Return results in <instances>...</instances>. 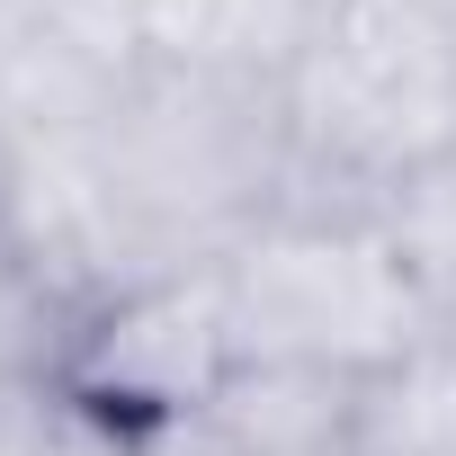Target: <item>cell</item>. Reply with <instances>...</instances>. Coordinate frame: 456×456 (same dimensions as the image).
Masks as SVG:
<instances>
[{
	"mask_svg": "<svg viewBox=\"0 0 456 456\" xmlns=\"http://www.w3.org/2000/svg\"><path fill=\"white\" fill-rule=\"evenodd\" d=\"M287 206L322 224H385V197L456 143V10L340 0L287 72Z\"/></svg>",
	"mask_w": 456,
	"mask_h": 456,
	"instance_id": "2",
	"label": "cell"
},
{
	"mask_svg": "<svg viewBox=\"0 0 456 456\" xmlns=\"http://www.w3.org/2000/svg\"><path fill=\"white\" fill-rule=\"evenodd\" d=\"M349 411H358V376L233 367L215 385V403L197 411V429H215L233 456H349Z\"/></svg>",
	"mask_w": 456,
	"mask_h": 456,
	"instance_id": "8",
	"label": "cell"
},
{
	"mask_svg": "<svg viewBox=\"0 0 456 456\" xmlns=\"http://www.w3.org/2000/svg\"><path fill=\"white\" fill-rule=\"evenodd\" d=\"M134 63L81 45L72 28H54L37 0H0V152L10 143H45V134H81L117 108Z\"/></svg>",
	"mask_w": 456,
	"mask_h": 456,
	"instance_id": "6",
	"label": "cell"
},
{
	"mask_svg": "<svg viewBox=\"0 0 456 456\" xmlns=\"http://www.w3.org/2000/svg\"><path fill=\"white\" fill-rule=\"evenodd\" d=\"M108 179L143 278L224 269L287 206V81H224L179 63H134L108 126Z\"/></svg>",
	"mask_w": 456,
	"mask_h": 456,
	"instance_id": "1",
	"label": "cell"
},
{
	"mask_svg": "<svg viewBox=\"0 0 456 456\" xmlns=\"http://www.w3.org/2000/svg\"><path fill=\"white\" fill-rule=\"evenodd\" d=\"M233 367L242 358H233V322H224V278L170 269V278H134L81 314L54 394H72L99 420L161 438V429L197 420Z\"/></svg>",
	"mask_w": 456,
	"mask_h": 456,
	"instance_id": "4",
	"label": "cell"
},
{
	"mask_svg": "<svg viewBox=\"0 0 456 456\" xmlns=\"http://www.w3.org/2000/svg\"><path fill=\"white\" fill-rule=\"evenodd\" d=\"M54 420V394H0V456H37Z\"/></svg>",
	"mask_w": 456,
	"mask_h": 456,
	"instance_id": "14",
	"label": "cell"
},
{
	"mask_svg": "<svg viewBox=\"0 0 456 456\" xmlns=\"http://www.w3.org/2000/svg\"><path fill=\"white\" fill-rule=\"evenodd\" d=\"M385 242L403 251L411 287L429 296V314L456 305V143L429 152L394 197H385Z\"/></svg>",
	"mask_w": 456,
	"mask_h": 456,
	"instance_id": "11",
	"label": "cell"
},
{
	"mask_svg": "<svg viewBox=\"0 0 456 456\" xmlns=\"http://www.w3.org/2000/svg\"><path fill=\"white\" fill-rule=\"evenodd\" d=\"M215 278H224V322H233L242 367H331L367 385L411 349H429L438 322L403 251L385 242V224L269 215Z\"/></svg>",
	"mask_w": 456,
	"mask_h": 456,
	"instance_id": "3",
	"label": "cell"
},
{
	"mask_svg": "<svg viewBox=\"0 0 456 456\" xmlns=\"http://www.w3.org/2000/svg\"><path fill=\"white\" fill-rule=\"evenodd\" d=\"M37 456H152V438L126 429V420L81 411L72 394H54V420H45V447H37Z\"/></svg>",
	"mask_w": 456,
	"mask_h": 456,
	"instance_id": "13",
	"label": "cell"
},
{
	"mask_svg": "<svg viewBox=\"0 0 456 456\" xmlns=\"http://www.w3.org/2000/svg\"><path fill=\"white\" fill-rule=\"evenodd\" d=\"M447 10H456V0H447Z\"/></svg>",
	"mask_w": 456,
	"mask_h": 456,
	"instance_id": "17",
	"label": "cell"
},
{
	"mask_svg": "<svg viewBox=\"0 0 456 456\" xmlns=\"http://www.w3.org/2000/svg\"><path fill=\"white\" fill-rule=\"evenodd\" d=\"M54 28H72L81 45L117 54V63H143V10L152 0H37Z\"/></svg>",
	"mask_w": 456,
	"mask_h": 456,
	"instance_id": "12",
	"label": "cell"
},
{
	"mask_svg": "<svg viewBox=\"0 0 456 456\" xmlns=\"http://www.w3.org/2000/svg\"><path fill=\"white\" fill-rule=\"evenodd\" d=\"M99 126L0 152V242H10L28 269H45L72 305H99V296H117V287L143 278Z\"/></svg>",
	"mask_w": 456,
	"mask_h": 456,
	"instance_id": "5",
	"label": "cell"
},
{
	"mask_svg": "<svg viewBox=\"0 0 456 456\" xmlns=\"http://www.w3.org/2000/svg\"><path fill=\"white\" fill-rule=\"evenodd\" d=\"M81 314L90 305H72L45 269H28L10 242H0V394H54Z\"/></svg>",
	"mask_w": 456,
	"mask_h": 456,
	"instance_id": "10",
	"label": "cell"
},
{
	"mask_svg": "<svg viewBox=\"0 0 456 456\" xmlns=\"http://www.w3.org/2000/svg\"><path fill=\"white\" fill-rule=\"evenodd\" d=\"M331 19V0H152L143 63L224 72V81H287Z\"/></svg>",
	"mask_w": 456,
	"mask_h": 456,
	"instance_id": "7",
	"label": "cell"
},
{
	"mask_svg": "<svg viewBox=\"0 0 456 456\" xmlns=\"http://www.w3.org/2000/svg\"><path fill=\"white\" fill-rule=\"evenodd\" d=\"M349 456H456V367L438 349H411L403 367L358 385Z\"/></svg>",
	"mask_w": 456,
	"mask_h": 456,
	"instance_id": "9",
	"label": "cell"
},
{
	"mask_svg": "<svg viewBox=\"0 0 456 456\" xmlns=\"http://www.w3.org/2000/svg\"><path fill=\"white\" fill-rule=\"evenodd\" d=\"M331 10H340V0H331Z\"/></svg>",
	"mask_w": 456,
	"mask_h": 456,
	"instance_id": "16",
	"label": "cell"
},
{
	"mask_svg": "<svg viewBox=\"0 0 456 456\" xmlns=\"http://www.w3.org/2000/svg\"><path fill=\"white\" fill-rule=\"evenodd\" d=\"M429 349H438V358H447V367H456V305H447V314H438V322H429Z\"/></svg>",
	"mask_w": 456,
	"mask_h": 456,
	"instance_id": "15",
	"label": "cell"
}]
</instances>
